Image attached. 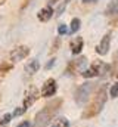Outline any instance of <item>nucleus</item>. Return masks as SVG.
I'll return each mask as SVG.
<instances>
[{"mask_svg": "<svg viewBox=\"0 0 118 127\" xmlns=\"http://www.w3.org/2000/svg\"><path fill=\"white\" fill-rule=\"evenodd\" d=\"M106 99H108V96H106V86H102V87L97 90V93L94 96L93 102L88 105V108L84 111L83 117H84V118H88V117L97 115V114L103 109V106H105V103H106Z\"/></svg>", "mask_w": 118, "mask_h": 127, "instance_id": "obj_1", "label": "nucleus"}, {"mask_svg": "<svg viewBox=\"0 0 118 127\" xmlns=\"http://www.w3.org/2000/svg\"><path fill=\"white\" fill-rule=\"evenodd\" d=\"M59 105H60V100L56 99V100H53L50 105H46L41 111H38V112H37V115H35V123H34V127H44V126H47V124L50 123V120H52L53 114L58 111Z\"/></svg>", "mask_w": 118, "mask_h": 127, "instance_id": "obj_2", "label": "nucleus"}, {"mask_svg": "<svg viewBox=\"0 0 118 127\" xmlns=\"http://www.w3.org/2000/svg\"><path fill=\"white\" fill-rule=\"evenodd\" d=\"M91 90H93V83H84V84H81L78 89H77V92H75V102L78 103V105H86V102L88 100V96L91 93Z\"/></svg>", "mask_w": 118, "mask_h": 127, "instance_id": "obj_3", "label": "nucleus"}, {"mask_svg": "<svg viewBox=\"0 0 118 127\" xmlns=\"http://www.w3.org/2000/svg\"><path fill=\"white\" fill-rule=\"evenodd\" d=\"M28 53H30L28 46H18L10 52V61L12 62H19V61L25 59L28 56Z\"/></svg>", "mask_w": 118, "mask_h": 127, "instance_id": "obj_4", "label": "nucleus"}, {"mask_svg": "<svg viewBox=\"0 0 118 127\" xmlns=\"http://www.w3.org/2000/svg\"><path fill=\"white\" fill-rule=\"evenodd\" d=\"M111 35H112V32H106L103 37H102V40H100V43L96 46V52L99 53V55H102V56H105L108 52H109V47H111Z\"/></svg>", "mask_w": 118, "mask_h": 127, "instance_id": "obj_5", "label": "nucleus"}, {"mask_svg": "<svg viewBox=\"0 0 118 127\" xmlns=\"http://www.w3.org/2000/svg\"><path fill=\"white\" fill-rule=\"evenodd\" d=\"M56 90H58V87H56L55 78H49V80H46V83L43 84L41 96H43V97H52V96L56 93Z\"/></svg>", "mask_w": 118, "mask_h": 127, "instance_id": "obj_6", "label": "nucleus"}, {"mask_svg": "<svg viewBox=\"0 0 118 127\" xmlns=\"http://www.w3.org/2000/svg\"><path fill=\"white\" fill-rule=\"evenodd\" d=\"M37 99H38V90L32 86V87H30L28 90L25 92V99H24V106H22V108L27 111Z\"/></svg>", "mask_w": 118, "mask_h": 127, "instance_id": "obj_7", "label": "nucleus"}, {"mask_svg": "<svg viewBox=\"0 0 118 127\" xmlns=\"http://www.w3.org/2000/svg\"><path fill=\"white\" fill-rule=\"evenodd\" d=\"M53 9H52V6H46V7H43V9H40L38 10V13H37V18H38V21H41V22H47V21H50V18L53 16Z\"/></svg>", "mask_w": 118, "mask_h": 127, "instance_id": "obj_8", "label": "nucleus"}, {"mask_svg": "<svg viewBox=\"0 0 118 127\" xmlns=\"http://www.w3.org/2000/svg\"><path fill=\"white\" fill-rule=\"evenodd\" d=\"M83 46H84V40H83V37H77V38H74L72 43H71V50H72V53H74V55H78V53L83 50Z\"/></svg>", "mask_w": 118, "mask_h": 127, "instance_id": "obj_9", "label": "nucleus"}, {"mask_svg": "<svg viewBox=\"0 0 118 127\" xmlns=\"http://www.w3.org/2000/svg\"><path fill=\"white\" fill-rule=\"evenodd\" d=\"M38 68H40L38 59H31V61L25 65V72L30 74V75H32V74H35V72L38 71Z\"/></svg>", "mask_w": 118, "mask_h": 127, "instance_id": "obj_10", "label": "nucleus"}, {"mask_svg": "<svg viewBox=\"0 0 118 127\" xmlns=\"http://www.w3.org/2000/svg\"><path fill=\"white\" fill-rule=\"evenodd\" d=\"M105 15H108V16L118 15V0H111L109 1V4L105 9Z\"/></svg>", "mask_w": 118, "mask_h": 127, "instance_id": "obj_11", "label": "nucleus"}, {"mask_svg": "<svg viewBox=\"0 0 118 127\" xmlns=\"http://www.w3.org/2000/svg\"><path fill=\"white\" fill-rule=\"evenodd\" d=\"M80 27H81V21L78 19V18H72V21H71V28H69V32H77L80 30Z\"/></svg>", "mask_w": 118, "mask_h": 127, "instance_id": "obj_12", "label": "nucleus"}, {"mask_svg": "<svg viewBox=\"0 0 118 127\" xmlns=\"http://www.w3.org/2000/svg\"><path fill=\"white\" fill-rule=\"evenodd\" d=\"M52 127H69V121L65 117H62V118L55 120V123L52 124Z\"/></svg>", "mask_w": 118, "mask_h": 127, "instance_id": "obj_13", "label": "nucleus"}, {"mask_svg": "<svg viewBox=\"0 0 118 127\" xmlns=\"http://www.w3.org/2000/svg\"><path fill=\"white\" fill-rule=\"evenodd\" d=\"M109 95H111V97H118V83H115V84L111 86V89H109Z\"/></svg>", "mask_w": 118, "mask_h": 127, "instance_id": "obj_14", "label": "nucleus"}, {"mask_svg": "<svg viewBox=\"0 0 118 127\" xmlns=\"http://www.w3.org/2000/svg\"><path fill=\"white\" fill-rule=\"evenodd\" d=\"M12 117H13L12 114H4V115L1 117V120H0V124H1V126H6V124L10 121V118H12Z\"/></svg>", "mask_w": 118, "mask_h": 127, "instance_id": "obj_15", "label": "nucleus"}, {"mask_svg": "<svg viewBox=\"0 0 118 127\" xmlns=\"http://www.w3.org/2000/svg\"><path fill=\"white\" fill-rule=\"evenodd\" d=\"M69 1H71V0H63V3L59 6L58 10H56V15H58V16L62 13V12H63V10H65V9H66V6H68V3H69Z\"/></svg>", "mask_w": 118, "mask_h": 127, "instance_id": "obj_16", "label": "nucleus"}, {"mask_svg": "<svg viewBox=\"0 0 118 127\" xmlns=\"http://www.w3.org/2000/svg\"><path fill=\"white\" fill-rule=\"evenodd\" d=\"M68 32V27L65 25V24H60L58 27V34L59 35H63V34H66Z\"/></svg>", "mask_w": 118, "mask_h": 127, "instance_id": "obj_17", "label": "nucleus"}, {"mask_svg": "<svg viewBox=\"0 0 118 127\" xmlns=\"http://www.w3.org/2000/svg\"><path fill=\"white\" fill-rule=\"evenodd\" d=\"M24 112H25V109H24V108H18V109H15V111H13V114H12V115H13V117H18V115H22Z\"/></svg>", "mask_w": 118, "mask_h": 127, "instance_id": "obj_18", "label": "nucleus"}, {"mask_svg": "<svg viewBox=\"0 0 118 127\" xmlns=\"http://www.w3.org/2000/svg\"><path fill=\"white\" fill-rule=\"evenodd\" d=\"M10 69V65H0V75L4 74V71H9Z\"/></svg>", "mask_w": 118, "mask_h": 127, "instance_id": "obj_19", "label": "nucleus"}, {"mask_svg": "<svg viewBox=\"0 0 118 127\" xmlns=\"http://www.w3.org/2000/svg\"><path fill=\"white\" fill-rule=\"evenodd\" d=\"M55 61H56V59H50L49 62L46 64V66H44V68H46V69H50V68H53V65H55Z\"/></svg>", "mask_w": 118, "mask_h": 127, "instance_id": "obj_20", "label": "nucleus"}, {"mask_svg": "<svg viewBox=\"0 0 118 127\" xmlns=\"http://www.w3.org/2000/svg\"><path fill=\"white\" fill-rule=\"evenodd\" d=\"M16 127H30V123H28V121H22L21 124H18Z\"/></svg>", "mask_w": 118, "mask_h": 127, "instance_id": "obj_21", "label": "nucleus"}, {"mask_svg": "<svg viewBox=\"0 0 118 127\" xmlns=\"http://www.w3.org/2000/svg\"><path fill=\"white\" fill-rule=\"evenodd\" d=\"M59 0H49V6H52V4H55V3H58Z\"/></svg>", "mask_w": 118, "mask_h": 127, "instance_id": "obj_22", "label": "nucleus"}, {"mask_svg": "<svg viewBox=\"0 0 118 127\" xmlns=\"http://www.w3.org/2000/svg\"><path fill=\"white\" fill-rule=\"evenodd\" d=\"M94 1H97V0H83V3H94Z\"/></svg>", "mask_w": 118, "mask_h": 127, "instance_id": "obj_23", "label": "nucleus"}, {"mask_svg": "<svg viewBox=\"0 0 118 127\" xmlns=\"http://www.w3.org/2000/svg\"><path fill=\"white\" fill-rule=\"evenodd\" d=\"M4 3V0H0V4H3Z\"/></svg>", "mask_w": 118, "mask_h": 127, "instance_id": "obj_24", "label": "nucleus"}]
</instances>
